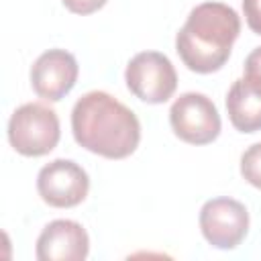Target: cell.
<instances>
[{
  "mask_svg": "<svg viewBox=\"0 0 261 261\" xmlns=\"http://www.w3.org/2000/svg\"><path fill=\"white\" fill-rule=\"evenodd\" d=\"M243 12L249 29L261 35V0H243Z\"/></svg>",
  "mask_w": 261,
  "mask_h": 261,
  "instance_id": "13",
  "label": "cell"
},
{
  "mask_svg": "<svg viewBox=\"0 0 261 261\" xmlns=\"http://www.w3.org/2000/svg\"><path fill=\"white\" fill-rule=\"evenodd\" d=\"M204 239L216 249H237L249 230L247 208L232 198H212L200 210Z\"/></svg>",
  "mask_w": 261,
  "mask_h": 261,
  "instance_id": "7",
  "label": "cell"
},
{
  "mask_svg": "<svg viewBox=\"0 0 261 261\" xmlns=\"http://www.w3.org/2000/svg\"><path fill=\"white\" fill-rule=\"evenodd\" d=\"M169 122L173 133L190 145H208L220 133V114L200 92L181 94L169 108Z\"/></svg>",
  "mask_w": 261,
  "mask_h": 261,
  "instance_id": "5",
  "label": "cell"
},
{
  "mask_svg": "<svg viewBox=\"0 0 261 261\" xmlns=\"http://www.w3.org/2000/svg\"><path fill=\"white\" fill-rule=\"evenodd\" d=\"M37 190L45 204L53 208H71L86 200L90 177L82 165L71 159H53L37 175Z\"/></svg>",
  "mask_w": 261,
  "mask_h": 261,
  "instance_id": "6",
  "label": "cell"
},
{
  "mask_svg": "<svg viewBox=\"0 0 261 261\" xmlns=\"http://www.w3.org/2000/svg\"><path fill=\"white\" fill-rule=\"evenodd\" d=\"M77 61L69 51L49 49L41 53L33 63L31 86L41 98L57 102L71 92L77 82Z\"/></svg>",
  "mask_w": 261,
  "mask_h": 261,
  "instance_id": "8",
  "label": "cell"
},
{
  "mask_svg": "<svg viewBox=\"0 0 261 261\" xmlns=\"http://www.w3.org/2000/svg\"><path fill=\"white\" fill-rule=\"evenodd\" d=\"M241 33V18L228 4L202 2L188 14L175 37V51L196 73L218 71Z\"/></svg>",
  "mask_w": 261,
  "mask_h": 261,
  "instance_id": "2",
  "label": "cell"
},
{
  "mask_svg": "<svg viewBox=\"0 0 261 261\" xmlns=\"http://www.w3.org/2000/svg\"><path fill=\"white\" fill-rule=\"evenodd\" d=\"M241 175L261 190V143L251 145L241 157Z\"/></svg>",
  "mask_w": 261,
  "mask_h": 261,
  "instance_id": "11",
  "label": "cell"
},
{
  "mask_svg": "<svg viewBox=\"0 0 261 261\" xmlns=\"http://www.w3.org/2000/svg\"><path fill=\"white\" fill-rule=\"evenodd\" d=\"M245 77L261 88V47L253 49L245 59Z\"/></svg>",
  "mask_w": 261,
  "mask_h": 261,
  "instance_id": "12",
  "label": "cell"
},
{
  "mask_svg": "<svg viewBox=\"0 0 261 261\" xmlns=\"http://www.w3.org/2000/svg\"><path fill=\"white\" fill-rule=\"evenodd\" d=\"M226 110L237 130H261V88L247 77L237 80L226 94Z\"/></svg>",
  "mask_w": 261,
  "mask_h": 261,
  "instance_id": "10",
  "label": "cell"
},
{
  "mask_svg": "<svg viewBox=\"0 0 261 261\" xmlns=\"http://www.w3.org/2000/svg\"><path fill=\"white\" fill-rule=\"evenodd\" d=\"M59 118L53 108L41 102L18 106L8 120V141L24 157H41L59 143Z\"/></svg>",
  "mask_w": 261,
  "mask_h": 261,
  "instance_id": "3",
  "label": "cell"
},
{
  "mask_svg": "<svg viewBox=\"0 0 261 261\" xmlns=\"http://www.w3.org/2000/svg\"><path fill=\"white\" fill-rule=\"evenodd\" d=\"M128 90L147 104H163L177 88V73L167 55L159 51L137 53L124 71Z\"/></svg>",
  "mask_w": 261,
  "mask_h": 261,
  "instance_id": "4",
  "label": "cell"
},
{
  "mask_svg": "<svg viewBox=\"0 0 261 261\" xmlns=\"http://www.w3.org/2000/svg\"><path fill=\"white\" fill-rule=\"evenodd\" d=\"M90 251L86 228L75 220H53L37 239L39 261H84Z\"/></svg>",
  "mask_w": 261,
  "mask_h": 261,
  "instance_id": "9",
  "label": "cell"
},
{
  "mask_svg": "<svg viewBox=\"0 0 261 261\" xmlns=\"http://www.w3.org/2000/svg\"><path fill=\"white\" fill-rule=\"evenodd\" d=\"M71 130L84 149L106 159H124L141 141L137 114L102 90L84 94L71 110Z\"/></svg>",
  "mask_w": 261,
  "mask_h": 261,
  "instance_id": "1",
  "label": "cell"
},
{
  "mask_svg": "<svg viewBox=\"0 0 261 261\" xmlns=\"http://www.w3.org/2000/svg\"><path fill=\"white\" fill-rule=\"evenodd\" d=\"M63 6L75 14H92L106 4V0H61Z\"/></svg>",
  "mask_w": 261,
  "mask_h": 261,
  "instance_id": "14",
  "label": "cell"
}]
</instances>
